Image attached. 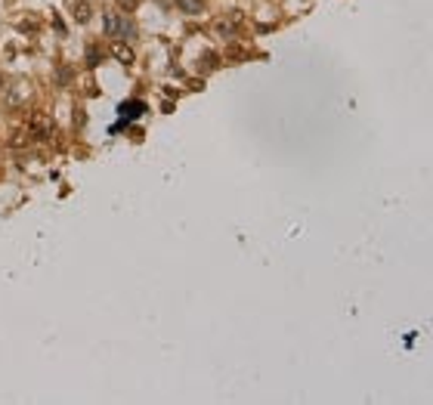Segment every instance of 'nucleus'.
I'll use <instances>...</instances> for the list:
<instances>
[{
	"label": "nucleus",
	"mask_w": 433,
	"mask_h": 405,
	"mask_svg": "<svg viewBox=\"0 0 433 405\" xmlns=\"http://www.w3.org/2000/svg\"><path fill=\"white\" fill-rule=\"evenodd\" d=\"M115 56H118L121 62H133V53H130V46H124V43H118V46H115Z\"/></svg>",
	"instance_id": "7ed1b4c3"
},
{
	"label": "nucleus",
	"mask_w": 433,
	"mask_h": 405,
	"mask_svg": "<svg viewBox=\"0 0 433 405\" xmlns=\"http://www.w3.org/2000/svg\"><path fill=\"white\" fill-rule=\"evenodd\" d=\"M74 19H78V22L90 19V4H87V0H78V4H74Z\"/></svg>",
	"instance_id": "f03ea898"
},
{
	"label": "nucleus",
	"mask_w": 433,
	"mask_h": 405,
	"mask_svg": "<svg viewBox=\"0 0 433 405\" xmlns=\"http://www.w3.org/2000/svg\"><path fill=\"white\" fill-rule=\"evenodd\" d=\"M180 4H183V10H192V13L201 10V0H180Z\"/></svg>",
	"instance_id": "20e7f679"
},
{
	"label": "nucleus",
	"mask_w": 433,
	"mask_h": 405,
	"mask_svg": "<svg viewBox=\"0 0 433 405\" xmlns=\"http://www.w3.org/2000/svg\"><path fill=\"white\" fill-rule=\"evenodd\" d=\"M106 28H109V34H124V37H130L133 34V28H130V22H118V16H106Z\"/></svg>",
	"instance_id": "f257e3e1"
}]
</instances>
